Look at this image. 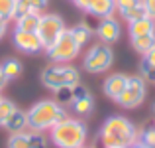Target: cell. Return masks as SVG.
I'll list each match as a JSON object with an SVG mask.
<instances>
[{
  "label": "cell",
  "instance_id": "1",
  "mask_svg": "<svg viewBox=\"0 0 155 148\" xmlns=\"http://www.w3.org/2000/svg\"><path fill=\"white\" fill-rule=\"evenodd\" d=\"M137 138H140V132H137L136 125L132 121H128L126 117H118V115L106 118L98 134L102 148L137 146Z\"/></svg>",
  "mask_w": 155,
  "mask_h": 148
},
{
  "label": "cell",
  "instance_id": "2",
  "mask_svg": "<svg viewBox=\"0 0 155 148\" xmlns=\"http://www.w3.org/2000/svg\"><path fill=\"white\" fill-rule=\"evenodd\" d=\"M67 117L69 113L63 105H59L57 101H51V99H43L28 111V129L35 130V132L51 130L57 122H61Z\"/></svg>",
  "mask_w": 155,
  "mask_h": 148
},
{
  "label": "cell",
  "instance_id": "3",
  "mask_svg": "<svg viewBox=\"0 0 155 148\" xmlns=\"http://www.w3.org/2000/svg\"><path fill=\"white\" fill-rule=\"evenodd\" d=\"M51 142L57 148H83L88 140V129L81 118H63L49 130Z\"/></svg>",
  "mask_w": 155,
  "mask_h": 148
},
{
  "label": "cell",
  "instance_id": "4",
  "mask_svg": "<svg viewBox=\"0 0 155 148\" xmlns=\"http://www.w3.org/2000/svg\"><path fill=\"white\" fill-rule=\"evenodd\" d=\"M79 81H81L79 69L71 63H53L41 71V83L51 91H57L61 87L79 85Z\"/></svg>",
  "mask_w": 155,
  "mask_h": 148
},
{
  "label": "cell",
  "instance_id": "5",
  "mask_svg": "<svg viewBox=\"0 0 155 148\" xmlns=\"http://www.w3.org/2000/svg\"><path fill=\"white\" fill-rule=\"evenodd\" d=\"M79 51H81V48L77 46L75 38L71 36L69 30H65L63 34L45 49L49 61H53V63H71V61L79 55Z\"/></svg>",
  "mask_w": 155,
  "mask_h": 148
},
{
  "label": "cell",
  "instance_id": "6",
  "mask_svg": "<svg viewBox=\"0 0 155 148\" xmlns=\"http://www.w3.org/2000/svg\"><path fill=\"white\" fill-rule=\"evenodd\" d=\"M114 63V51L108 44H94L87 51L83 59V69L88 73H102L106 69H110Z\"/></svg>",
  "mask_w": 155,
  "mask_h": 148
},
{
  "label": "cell",
  "instance_id": "7",
  "mask_svg": "<svg viewBox=\"0 0 155 148\" xmlns=\"http://www.w3.org/2000/svg\"><path fill=\"white\" fill-rule=\"evenodd\" d=\"M145 95H147V83L140 75H128L126 89L116 99V103L122 109H136L145 101Z\"/></svg>",
  "mask_w": 155,
  "mask_h": 148
},
{
  "label": "cell",
  "instance_id": "8",
  "mask_svg": "<svg viewBox=\"0 0 155 148\" xmlns=\"http://www.w3.org/2000/svg\"><path fill=\"white\" fill-rule=\"evenodd\" d=\"M65 30L67 28H65V22L59 14H41L39 26H38V36L43 44V49L49 48Z\"/></svg>",
  "mask_w": 155,
  "mask_h": 148
},
{
  "label": "cell",
  "instance_id": "9",
  "mask_svg": "<svg viewBox=\"0 0 155 148\" xmlns=\"http://www.w3.org/2000/svg\"><path fill=\"white\" fill-rule=\"evenodd\" d=\"M12 42H14V46L24 53L43 51V44H41V40H39L38 32H24V30H18V28H16L14 34H12Z\"/></svg>",
  "mask_w": 155,
  "mask_h": 148
},
{
  "label": "cell",
  "instance_id": "10",
  "mask_svg": "<svg viewBox=\"0 0 155 148\" xmlns=\"http://www.w3.org/2000/svg\"><path fill=\"white\" fill-rule=\"evenodd\" d=\"M8 148H47V140L41 132H16L8 140Z\"/></svg>",
  "mask_w": 155,
  "mask_h": 148
},
{
  "label": "cell",
  "instance_id": "11",
  "mask_svg": "<svg viewBox=\"0 0 155 148\" xmlns=\"http://www.w3.org/2000/svg\"><path fill=\"white\" fill-rule=\"evenodd\" d=\"M122 34V28H120V22H118L114 16H108V18H100L98 22V28H96V38L100 40L102 44H114L118 42Z\"/></svg>",
  "mask_w": 155,
  "mask_h": 148
},
{
  "label": "cell",
  "instance_id": "12",
  "mask_svg": "<svg viewBox=\"0 0 155 148\" xmlns=\"http://www.w3.org/2000/svg\"><path fill=\"white\" fill-rule=\"evenodd\" d=\"M126 83H128V75H124V73H112V75H108L104 81V87H102L104 95L110 97L112 101H116L122 95V91L126 89Z\"/></svg>",
  "mask_w": 155,
  "mask_h": 148
},
{
  "label": "cell",
  "instance_id": "13",
  "mask_svg": "<svg viewBox=\"0 0 155 148\" xmlns=\"http://www.w3.org/2000/svg\"><path fill=\"white\" fill-rule=\"evenodd\" d=\"M87 12L92 14V16H96V18L114 16V12H116V0H91Z\"/></svg>",
  "mask_w": 155,
  "mask_h": 148
},
{
  "label": "cell",
  "instance_id": "14",
  "mask_svg": "<svg viewBox=\"0 0 155 148\" xmlns=\"http://www.w3.org/2000/svg\"><path fill=\"white\" fill-rule=\"evenodd\" d=\"M130 38H137V36H145V34H155V20L145 16L141 20H136V22H130L128 26Z\"/></svg>",
  "mask_w": 155,
  "mask_h": 148
},
{
  "label": "cell",
  "instance_id": "15",
  "mask_svg": "<svg viewBox=\"0 0 155 148\" xmlns=\"http://www.w3.org/2000/svg\"><path fill=\"white\" fill-rule=\"evenodd\" d=\"M4 129H6L8 132H12V134H16V132H24V130L28 129V113H26V111L16 109L14 113L10 115V118L6 121Z\"/></svg>",
  "mask_w": 155,
  "mask_h": 148
},
{
  "label": "cell",
  "instance_id": "16",
  "mask_svg": "<svg viewBox=\"0 0 155 148\" xmlns=\"http://www.w3.org/2000/svg\"><path fill=\"white\" fill-rule=\"evenodd\" d=\"M39 18H41V14H39L38 10H31V12H28V14L18 16L14 22H16V28H18V30H24V32H38Z\"/></svg>",
  "mask_w": 155,
  "mask_h": 148
},
{
  "label": "cell",
  "instance_id": "17",
  "mask_svg": "<svg viewBox=\"0 0 155 148\" xmlns=\"http://www.w3.org/2000/svg\"><path fill=\"white\" fill-rule=\"evenodd\" d=\"M71 107L79 117H84V115L92 113V109H94V99H92V95L87 91V93H83V95L75 97V101L71 103Z\"/></svg>",
  "mask_w": 155,
  "mask_h": 148
},
{
  "label": "cell",
  "instance_id": "18",
  "mask_svg": "<svg viewBox=\"0 0 155 148\" xmlns=\"http://www.w3.org/2000/svg\"><path fill=\"white\" fill-rule=\"evenodd\" d=\"M0 67H2V73L4 77H6V81H12V79H18L20 75H22V61L16 59V57H8V59H4L2 63H0Z\"/></svg>",
  "mask_w": 155,
  "mask_h": 148
},
{
  "label": "cell",
  "instance_id": "19",
  "mask_svg": "<svg viewBox=\"0 0 155 148\" xmlns=\"http://www.w3.org/2000/svg\"><path fill=\"white\" fill-rule=\"evenodd\" d=\"M71 36L75 38V42H77V46H79L81 49H83L84 46H87L88 42H91V38H92V30L87 26L84 22H81V24H77L75 28H71Z\"/></svg>",
  "mask_w": 155,
  "mask_h": 148
},
{
  "label": "cell",
  "instance_id": "20",
  "mask_svg": "<svg viewBox=\"0 0 155 148\" xmlns=\"http://www.w3.org/2000/svg\"><path fill=\"white\" fill-rule=\"evenodd\" d=\"M130 40H132L134 49L141 55H145L155 46V34H145V36H137V38H130Z\"/></svg>",
  "mask_w": 155,
  "mask_h": 148
},
{
  "label": "cell",
  "instance_id": "21",
  "mask_svg": "<svg viewBox=\"0 0 155 148\" xmlns=\"http://www.w3.org/2000/svg\"><path fill=\"white\" fill-rule=\"evenodd\" d=\"M145 16H147V12H145V8H143V4H141V2L122 12V18H124L128 24L130 22H136V20H141V18H145Z\"/></svg>",
  "mask_w": 155,
  "mask_h": 148
},
{
  "label": "cell",
  "instance_id": "22",
  "mask_svg": "<svg viewBox=\"0 0 155 148\" xmlns=\"http://www.w3.org/2000/svg\"><path fill=\"white\" fill-rule=\"evenodd\" d=\"M55 101L59 105H71L75 101V85L73 87H61L55 91Z\"/></svg>",
  "mask_w": 155,
  "mask_h": 148
},
{
  "label": "cell",
  "instance_id": "23",
  "mask_svg": "<svg viewBox=\"0 0 155 148\" xmlns=\"http://www.w3.org/2000/svg\"><path fill=\"white\" fill-rule=\"evenodd\" d=\"M16 109H18V107H16L10 99H2L0 97V126L6 125V121L10 118V115L14 113Z\"/></svg>",
  "mask_w": 155,
  "mask_h": 148
},
{
  "label": "cell",
  "instance_id": "24",
  "mask_svg": "<svg viewBox=\"0 0 155 148\" xmlns=\"http://www.w3.org/2000/svg\"><path fill=\"white\" fill-rule=\"evenodd\" d=\"M16 2L18 0H0V20H14V12H16Z\"/></svg>",
  "mask_w": 155,
  "mask_h": 148
},
{
  "label": "cell",
  "instance_id": "25",
  "mask_svg": "<svg viewBox=\"0 0 155 148\" xmlns=\"http://www.w3.org/2000/svg\"><path fill=\"white\" fill-rule=\"evenodd\" d=\"M137 146H145V148H155V126H149L143 132H140L137 138Z\"/></svg>",
  "mask_w": 155,
  "mask_h": 148
},
{
  "label": "cell",
  "instance_id": "26",
  "mask_svg": "<svg viewBox=\"0 0 155 148\" xmlns=\"http://www.w3.org/2000/svg\"><path fill=\"white\" fill-rule=\"evenodd\" d=\"M140 77L145 81V83H155V67L149 63V61L141 59V63H140Z\"/></svg>",
  "mask_w": 155,
  "mask_h": 148
},
{
  "label": "cell",
  "instance_id": "27",
  "mask_svg": "<svg viewBox=\"0 0 155 148\" xmlns=\"http://www.w3.org/2000/svg\"><path fill=\"white\" fill-rule=\"evenodd\" d=\"M20 2H24L30 10H38V12L47 6V0H20Z\"/></svg>",
  "mask_w": 155,
  "mask_h": 148
},
{
  "label": "cell",
  "instance_id": "28",
  "mask_svg": "<svg viewBox=\"0 0 155 148\" xmlns=\"http://www.w3.org/2000/svg\"><path fill=\"white\" fill-rule=\"evenodd\" d=\"M141 0H116V10L120 12H124V10H128V8H132V6H136V4H140Z\"/></svg>",
  "mask_w": 155,
  "mask_h": 148
},
{
  "label": "cell",
  "instance_id": "29",
  "mask_svg": "<svg viewBox=\"0 0 155 148\" xmlns=\"http://www.w3.org/2000/svg\"><path fill=\"white\" fill-rule=\"evenodd\" d=\"M141 4H143V8H145L149 18L155 20V0H141Z\"/></svg>",
  "mask_w": 155,
  "mask_h": 148
},
{
  "label": "cell",
  "instance_id": "30",
  "mask_svg": "<svg viewBox=\"0 0 155 148\" xmlns=\"http://www.w3.org/2000/svg\"><path fill=\"white\" fill-rule=\"evenodd\" d=\"M143 59H145V61H149V63H151L153 67H155V46H153V48H151V49H149V51L143 55Z\"/></svg>",
  "mask_w": 155,
  "mask_h": 148
},
{
  "label": "cell",
  "instance_id": "31",
  "mask_svg": "<svg viewBox=\"0 0 155 148\" xmlns=\"http://www.w3.org/2000/svg\"><path fill=\"white\" fill-rule=\"evenodd\" d=\"M73 2H75V6H79L81 10H84V12H87L88 2H91V0H73Z\"/></svg>",
  "mask_w": 155,
  "mask_h": 148
},
{
  "label": "cell",
  "instance_id": "32",
  "mask_svg": "<svg viewBox=\"0 0 155 148\" xmlns=\"http://www.w3.org/2000/svg\"><path fill=\"white\" fill-rule=\"evenodd\" d=\"M6 32H8V22L6 20H0V40L6 36Z\"/></svg>",
  "mask_w": 155,
  "mask_h": 148
},
{
  "label": "cell",
  "instance_id": "33",
  "mask_svg": "<svg viewBox=\"0 0 155 148\" xmlns=\"http://www.w3.org/2000/svg\"><path fill=\"white\" fill-rule=\"evenodd\" d=\"M6 83H8V81H6V77H4V73H2V67H0V91L6 87Z\"/></svg>",
  "mask_w": 155,
  "mask_h": 148
},
{
  "label": "cell",
  "instance_id": "34",
  "mask_svg": "<svg viewBox=\"0 0 155 148\" xmlns=\"http://www.w3.org/2000/svg\"><path fill=\"white\" fill-rule=\"evenodd\" d=\"M122 148H137V146H122Z\"/></svg>",
  "mask_w": 155,
  "mask_h": 148
},
{
  "label": "cell",
  "instance_id": "35",
  "mask_svg": "<svg viewBox=\"0 0 155 148\" xmlns=\"http://www.w3.org/2000/svg\"><path fill=\"white\" fill-rule=\"evenodd\" d=\"M153 115H155V103H153Z\"/></svg>",
  "mask_w": 155,
  "mask_h": 148
},
{
  "label": "cell",
  "instance_id": "36",
  "mask_svg": "<svg viewBox=\"0 0 155 148\" xmlns=\"http://www.w3.org/2000/svg\"><path fill=\"white\" fill-rule=\"evenodd\" d=\"M137 148H145V146H137Z\"/></svg>",
  "mask_w": 155,
  "mask_h": 148
},
{
  "label": "cell",
  "instance_id": "37",
  "mask_svg": "<svg viewBox=\"0 0 155 148\" xmlns=\"http://www.w3.org/2000/svg\"><path fill=\"white\" fill-rule=\"evenodd\" d=\"M83 148H88V146H83Z\"/></svg>",
  "mask_w": 155,
  "mask_h": 148
}]
</instances>
